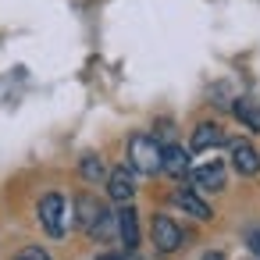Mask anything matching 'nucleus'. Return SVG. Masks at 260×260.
<instances>
[{"label": "nucleus", "mask_w": 260, "mask_h": 260, "mask_svg": "<svg viewBox=\"0 0 260 260\" xmlns=\"http://www.w3.org/2000/svg\"><path fill=\"white\" fill-rule=\"evenodd\" d=\"M160 157H164V146L153 139V136H132L128 139V164L139 171V175H157L160 171Z\"/></svg>", "instance_id": "obj_1"}, {"label": "nucleus", "mask_w": 260, "mask_h": 260, "mask_svg": "<svg viewBox=\"0 0 260 260\" xmlns=\"http://www.w3.org/2000/svg\"><path fill=\"white\" fill-rule=\"evenodd\" d=\"M64 214H68V203H64V196L61 192H47L43 200H40V221H43V228H47V235L50 239H61L64 235Z\"/></svg>", "instance_id": "obj_2"}, {"label": "nucleus", "mask_w": 260, "mask_h": 260, "mask_svg": "<svg viewBox=\"0 0 260 260\" xmlns=\"http://www.w3.org/2000/svg\"><path fill=\"white\" fill-rule=\"evenodd\" d=\"M228 153H232V168H235L239 175H246V178L260 175V153L253 150V143L232 139V143H228Z\"/></svg>", "instance_id": "obj_3"}, {"label": "nucleus", "mask_w": 260, "mask_h": 260, "mask_svg": "<svg viewBox=\"0 0 260 260\" xmlns=\"http://www.w3.org/2000/svg\"><path fill=\"white\" fill-rule=\"evenodd\" d=\"M182 239H185L182 228H178L168 214H157V217H153V246H157L160 253H175V249L182 246Z\"/></svg>", "instance_id": "obj_4"}, {"label": "nucleus", "mask_w": 260, "mask_h": 260, "mask_svg": "<svg viewBox=\"0 0 260 260\" xmlns=\"http://www.w3.org/2000/svg\"><path fill=\"white\" fill-rule=\"evenodd\" d=\"M189 182H192V189H200V192H221L224 189V164H203V168H196V171H189Z\"/></svg>", "instance_id": "obj_5"}, {"label": "nucleus", "mask_w": 260, "mask_h": 260, "mask_svg": "<svg viewBox=\"0 0 260 260\" xmlns=\"http://www.w3.org/2000/svg\"><path fill=\"white\" fill-rule=\"evenodd\" d=\"M107 192H111L114 203H132V196H136L132 171H128V168H114V171L107 175Z\"/></svg>", "instance_id": "obj_6"}, {"label": "nucleus", "mask_w": 260, "mask_h": 260, "mask_svg": "<svg viewBox=\"0 0 260 260\" xmlns=\"http://www.w3.org/2000/svg\"><path fill=\"white\" fill-rule=\"evenodd\" d=\"M114 224H118V232H121L125 249H136V246H139V217H136V207H132V203H121V210L114 214Z\"/></svg>", "instance_id": "obj_7"}, {"label": "nucleus", "mask_w": 260, "mask_h": 260, "mask_svg": "<svg viewBox=\"0 0 260 260\" xmlns=\"http://www.w3.org/2000/svg\"><path fill=\"white\" fill-rule=\"evenodd\" d=\"M221 143H224V128H221L217 121H203V125H196V128H192V139H189V146H192L196 153L214 150V146H221Z\"/></svg>", "instance_id": "obj_8"}, {"label": "nucleus", "mask_w": 260, "mask_h": 260, "mask_svg": "<svg viewBox=\"0 0 260 260\" xmlns=\"http://www.w3.org/2000/svg\"><path fill=\"white\" fill-rule=\"evenodd\" d=\"M75 210H79L75 217H79V224H82L86 232H89L104 214H107V210H104V203H100L96 196H89V192H79V196H75Z\"/></svg>", "instance_id": "obj_9"}, {"label": "nucleus", "mask_w": 260, "mask_h": 260, "mask_svg": "<svg viewBox=\"0 0 260 260\" xmlns=\"http://www.w3.org/2000/svg\"><path fill=\"white\" fill-rule=\"evenodd\" d=\"M175 203H178L185 214L200 217V221H210V217H214V210H210V207H207V203H203V200L192 192V185H182V189L175 192Z\"/></svg>", "instance_id": "obj_10"}, {"label": "nucleus", "mask_w": 260, "mask_h": 260, "mask_svg": "<svg viewBox=\"0 0 260 260\" xmlns=\"http://www.w3.org/2000/svg\"><path fill=\"white\" fill-rule=\"evenodd\" d=\"M160 171H168L171 178H182L185 171H189V153L178 146V143H171V146H164V157H160Z\"/></svg>", "instance_id": "obj_11"}, {"label": "nucleus", "mask_w": 260, "mask_h": 260, "mask_svg": "<svg viewBox=\"0 0 260 260\" xmlns=\"http://www.w3.org/2000/svg\"><path fill=\"white\" fill-rule=\"evenodd\" d=\"M232 111H235V118H239L249 132H260V100H253V96H239V100L232 104Z\"/></svg>", "instance_id": "obj_12"}, {"label": "nucleus", "mask_w": 260, "mask_h": 260, "mask_svg": "<svg viewBox=\"0 0 260 260\" xmlns=\"http://www.w3.org/2000/svg\"><path fill=\"white\" fill-rule=\"evenodd\" d=\"M79 175H82L86 182H104V178H107V171H104V160H100L96 153H86V157H82V164H79Z\"/></svg>", "instance_id": "obj_13"}, {"label": "nucleus", "mask_w": 260, "mask_h": 260, "mask_svg": "<svg viewBox=\"0 0 260 260\" xmlns=\"http://www.w3.org/2000/svg\"><path fill=\"white\" fill-rule=\"evenodd\" d=\"M15 260H50V253L43 246H25V249L15 253Z\"/></svg>", "instance_id": "obj_14"}, {"label": "nucleus", "mask_w": 260, "mask_h": 260, "mask_svg": "<svg viewBox=\"0 0 260 260\" xmlns=\"http://www.w3.org/2000/svg\"><path fill=\"white\" fill-rule=\"evenodd\" d=\"M246 242H249V249L260 256V228H249V232H246Z\"/></svg>", "instance_id": "obj_15"}, {"label": "nucleus", "mask_w": 260, "mask_h": 260, "mask_svg": "<svg viewBox=\"0 0 260 260\" xmlns=\"http://www.w3.org/2000/svg\"><path fill=\"white\" fill-rule=\"evenodd\" d=\"M96 260H128V256H125V253H100Z\"/></svg>", "instance_id": "obj_16"}, {"label": "nucleus", "mask_w": 260, "mask_h": 260, "mask_svg": "<svg viewBox=\"0 0 260 260\" xmlns=\"http://www.w3.org/2000/svg\"><path fill=\"white\" fill-rule=\"evenodd\" d=\"M203 260H224V256H221V253H217V249H214V253H207V256H203Z\"/></svg>", "instance_id": "obj_17"}]
</instances>
